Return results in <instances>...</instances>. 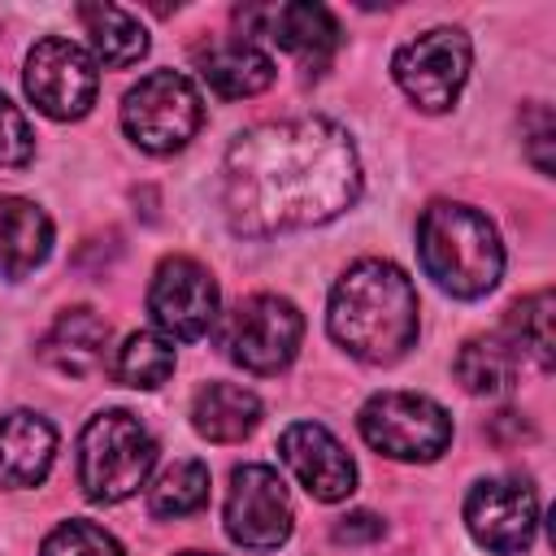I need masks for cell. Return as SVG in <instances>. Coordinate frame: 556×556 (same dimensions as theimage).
Segmentation results:
<instances>
[{
  "label": "cell",
  "mask_w": 556,
  "mask_h": 556,
  "mask_svg": "<svg viewBox=\"0 0 556 556\" xmlns=\"http://www.w3.org/2000/svg\"><path fill=\"white\" fill-rule=\"evenodd\" d=\"M361 195V161L326 117L261 122L226 148L222 208L239 235L304 230L339 217Z\"/></svg>",
  "instance_id": "1"
},
{
  "label": "cell",
  "mask_w": 556,
  "mask_h": 556,
  "mask_svg": "<svg viewBox=\"0 0 556 556\" xmlns=\"http://www.w3.org/2000/svg\"><path fill=\"white\" fill-rule=\"evenodd\" d=\"M330 339L365 365H391L417 343V291L391 261H356L330 291Z\"/></svg>",
  "instance_id": "2"
},
{
  "label": "cell",
  "mask_w": 556,
  "mask_h": 556,
  "mask_svg": "<svg viewBox=\"0 0 556 556\" xmlns=\"http://www.w3.org/2000/svg\"><path fill=\"white\" fill-rule=\"evenodd\" d=\"M417 256L426 278H434L456 300L486 295L504 274V243L495 226L456 200H434L417 217Z\"/></svg>",
  "instance_id": "3"
},
{
  "label": "cell",
  "mask_w": 556,
  "mask_h": 556,
  "mask_svg": "<svg viewBox=\"0 0 556 556\" xmlns=\"http://www.w3.org/2000/svg\"><path fill=\"white\" fill-rule=\"evenodd\" d=\"M152 465H156V439L126 408L96 413L78 434V486L91 504L130 500L148 482Z\"/></svg>",
  "instance_id": "4"
},
{
  "label": "cell",
  "mask_w": 556,
  "mask_h": 556,
  "mask_svg": "<svg viewBox=\"0 0 556 556\" xmlns=\"http://www.w3.org/2000/svg\"><path fill=\"white\" fill-rule=\"evenodd\" d=\"M204 122L200 91L178 70H152L122 100V130L152 156H169L195 139Z\"/></svg>",
  "instance_id": "5"
},
{
  "label": "cell",
  "mask_w": 556,
  "mask_h": 556,
  "mask_svg": "<svg viewBox=\"0 0 556 556\" xmlns=\"http://www.w3.org/2000/svg\"><path fill=\"white\" fill-rule=\"evenodd\" d=\"M356 426L361 439L391 460H434L452 443L447 408L417 391H382L365 400Z\"/></svg>",
  "instance_id": "6"
},
{
  "label": "cell",
  "mask_w": 556,
  "mask_h": 556,
  "mask_svg": "<svg viewBox=\"0 0 556 556\" xmlns=\"http://www.w3.org/2000/svg\"><path fill=\"white\" fill-rule=\"evenodd\" d=\"M304 317L282 295H248L222 321V348L248 374H278L295 361Z\"/></svg>",
  "instance_id": "7"
},
{
  "label": "cell",
  "mask_w": 556,
  "mask_h": 556,
  "mask_svg": "<svg viewBox=\"0 0 556 556\" xmlns=\"http://www.w3.org/2000/svg\"><path fill=\"white\" fill-rule=\"evenodd\" d=\"M469 39L456 26H434L408 43H400V52L391 56V74L400 83V91L421 109V113H447L469 78Z\"/></svg>",
  "instance_id": "8"
},
{
  "label": "cell",
  "mask_w": 556,
  "mask_h": 556,
  "mask_svg": "<svg viewBox=\"0 0 556 556\" xmlns=\"http://www.w3.org/2000/svg\"><path fill=\"white\" fill-rule=\"evenodd\" d=\"M100 91V70L96 56L65 39V35H48L30 48L26 56V96L35 100L39 113L56 117V122H78Z\"/></svg>",
  "instance_id": "9"
},
{
  "label": "cell",
  "mask_w": 556,
  "mask_h": 556,
  "mask_svg": "<svg viewBox=\"0 0 556 556\" xmlns=\"http://www.w3.org/2000/svg\"><path fill=\"white\" fill-rule=\"evenodd\" d=\"M291 521H295V513H291V495H287V482L278 478V469H269V465H239L230 473L226 534L239 547L269 552L278 543H287Z\"/></svg>",
  "instance_id": "10"
},
{
  "label": "cell",
  "mask_w": 556,
  "mask_h": 556,
  "mask_svg": "<svg viewBox=\"0 0 556 556\" xmlns=\"http://www.w3.org/2000/svg\"><path fill=\"white\" fill-rule=\"evenodd\" d=\"M148 313L165 339H200L217 321V282L191 256H165L148 287Z\"/></svg>",
  "instance_id": "11"
},
{
  "label": "cell",
  "mask_w": 556,
  "mask_h": 556,
  "mask_svg": "<svg viewBox=\"0 0 556 556\" xmlns=\"http://www.w3.org/2000/svg\"><path fill=\"white\" fill-rule=\"evenodd\" d=\"M465 526L486 552L517 556V552H526L534 543L539 495L517 478H486L465 500Z\"/></svg>",
  "instance_id": "12"
},
{
  "label": "cell",
  "mask_w": 556,
  "mask_h": 556,
  "mask_svg": "<svg viewBox=\"0 0 556 556\" xmlns=\"http://www.w3.org/2000/svg\"><path fill=\"white\" fill-rule=\"evenodd\" d=\"M235 22L243 26V35H265L274 39L278 48H287L291 56H300L308 70L326 65L330 52L339 48V22L326 4H308V0H295V4H248V9H235Z\"/></svg>",
  "instance_id": "13"
},
{
  "label": "cell",
  "mask_w": 556,
  "mask_h": 556,
  "mask_svg": "<svg viewBox=\"0 0 556 556\" xmlns=\"http://www.w3.org/2000/svg\"><path fill=\"white\" fill-rule=\"evenodd\" d=\"M278 456L282 465L295 473V482L321 500V504H334V500H348L356 491V465L352 456L343 452V443L317 426V421H295L282 430L278 439Z\"/></svg>",
  "instance_id": "14"
},
{
  "label": "cell",
  "mask_w": 556,
  "mask_h": 556,
  "mask_svg": "<svg viewBox=\"0 0 556 556\" xmlns=\"http://www.w3.org/2000/svg\"><path fill=\"white\" fill-rule=\"evenodd\" d=\"M56 456V430L30 408L0 417V486H39Z\"/></svg>",
  "instance_id": "15"
},
{
  "label": "cell",
  "mask_w": 556,
  "mask_h": 556,
  "mask_svg": "<svg viewBox=\"0 0 556 556\" xmlns=\"http://www.w3.org/2000/svg\"><path fill=\"white\" fill-rule=\"evenodd\" d=\"M109 334H113V326H109L96 308L78 304V308H65V313L52 321V330H48L43 343H39V356H43L56 374H65V378H87V374H96V369L104 365Z\"/></svg>",
  "instance_id": "16"
},
{
  "label": "cell",
  "mask_w": 556,
  "mask_h": 556,
  "mask_svg": "<svg viewBox=\"0 0 556 556\" xmlns=\"http://www.w3.org/2000/svg\"><path fill=\"white\" fill-rule=\"evenodd\" d=\"M52 252V222L35 200L0 195V274L26 278Z\"/></svg>",
  "instance_id": "17"
},
{
  "label": "cell",
  "mask_w": 556,
  "mask_h": 556,
  "mask_svg": "<svg viewBox=\"0 0 556 556\" xmlns=\"http://www.w3.org/2000/svg\"><path fill=\"white\" fill-rule=\"evenodd\" d=\"M200 78L222 96V100H243V96H261L274 83V61L248 43V39H222L208 43L204 52H195Z\"/></svg>",
  "instance_id": "18"
},
{
  "label": "cell",
  "mask_w": 556,
  "mask_h": 556,
  "mask_svg": "<svg viewBox=\"0 0 556 556\" xmlns=\"http://www.w3.org/2000/svg\"><path fill=\"white\" fill-rule=\"evenodd\" d=\"M256 421H261V400L239 382H208L191 400V426L208 443H239L256 430Z\"/></svg>",
  "instance_id": "19"
},
{
  "label": "cell",
  "mask_w": 556,
  "mask_h": 556,
  "mask_svg": "<svg viewBox=\"0 0 556 556\" xmlns=\"http://www.w3.org/2000/svg\"><path fill=\"white\" fill-rule=\"evenodd\" d=\"M452 369H456V382L469 395H491L495 400V395H508L513 382H517V348L508 339H500V334L465 339L456 361H452Z\"/></svg>",
  "instance_id": "20"
},
{
  "label": "cell",
  "mask_w": 556,
  "mask_h": 556,
  "mask_svg": "<svg viewBox=\"0 0 556 556\" xmlns=\"http://www.w3.org/2000/svg\"><path fill=\"white\" fill-rule=\"evenodd\" d=\"M78 22L87 26V39L109 70H126L148 52V30L117 4H78Z\"/></svg>",
  "instance_id": "21"
},
{
  "label": "cell",
  "mask_w": 556,
  "mask_h": 556,
  "mask_svg": "<svg viewBox=\"0 0 556 556\" xmlns=\"http://www.w3.org/2000/svg\"><path fill=\"white\" fill-rule=\"evenodd\" d=\"M552 317H556V295H552L547 287L521 295V300L508 308V343H513L517 352H530L543 369H552V361H556Z\"/></svg>",
  "instance_id": "22"
},
{
  "label": "cell",
  "mask_w": 556,
  "mask_h": 556,
  "mask_svg": "<svg viewBox=\"0 0 556 556\" xmlns=\"http://www.w3.org/2000/svg\"><path fill=\"white\" fill-rule=\"evenodd\" d=\"M204 500H208V465H200V460H174L156 478V486L148 491V513L174 521V517L200 513Z\"/></svg>",
  "instance_id": "23"
},
{
  "label": "cell",
  "mask_w": 556,
  "mask_h": 556,
  "mask_svg": "<svg viewBox=\"0 0 556 556\" xmlns=\"http://www.w3.org/2000/svg\"><path fill=\"white\" fill-rule=\"evenodd\" d=\"M113 374H117L122 387H139V391L161 387V382L174 374V348H169V339H161V334H152V330H135V334L117 348Z\"/></svg>",
  "instance_id": "24"
},
{
  "label": "cell",
  "mask_w": 556,
  "mask_h": 556,
  "mask_svg": "<svg viewBox=\"0 0 556 556\" xmlns=\"http://www.w3.org/2000/svg\"><path fill=\"white\" fill-rule=\"evenodd\" d=\"M39 556H122V547H117V539H113L109 530H100V526L74 517V521H61V526L43 539Z\"/></svg>",
  "instance_id": "25"
},
{
  "label": "cell",
  "mask_w": 556,
  "mask_h": 556,
  "mask_svg": "<svg viewBox=\"0 0 556 556\" xmlns=\"http://www.w3.org/2000/svg\"><path fill=\"white\" fill-rule=\"evenodd\" d=\"M35 156V135L22 109L0 91V169H22Z\"/></svg>",
  "instance_id": "26"
},
{
  "label": "cell",
  "mask_w": 556,
  "mask_h": 556,
  "mask_svg": "<svg viewBox=\"0 0 556 556\" xmlns=\"http://www.w3.org/2000/svg\"><path fill=\"white\" fill-rule=\"evenodd\" d=\"M526 122H530V161L539 165V174H552V143H556V122H552V109L547 104H530L526 109Z\"/></svg>",
  "instance_id": "27"
},
{
  "label": "cell",
  "mask_w": 556,
  "mask_h": 556,
  "mask_svg": "<svg viewBox=\"0 0 556 556\" xmlns=\"http://www.w3.org/2000/svg\"><path fill=\"white\" fill-rule=\"evenodd\" d=\"M330 539H334V543H348V547H352V543H374V539H382V517L356 508V513H348V517L334 521Z\"/></svg>",
  "instance_id": "28"
},
{
  "label": "cell",
  "mask_w": 556,
  "mask_h": 556,
  "mask_svg": "<svg viewBox=\"0 0 556 556\" xmlns=\"http://www.w3.org/2000/svg\"><path fill=\"white\" fill-rule=\"evenodd\" d=\"M182 556H213V552H182Z\"/></svg>",
  "instance_id": "29"
}]
</instances>
